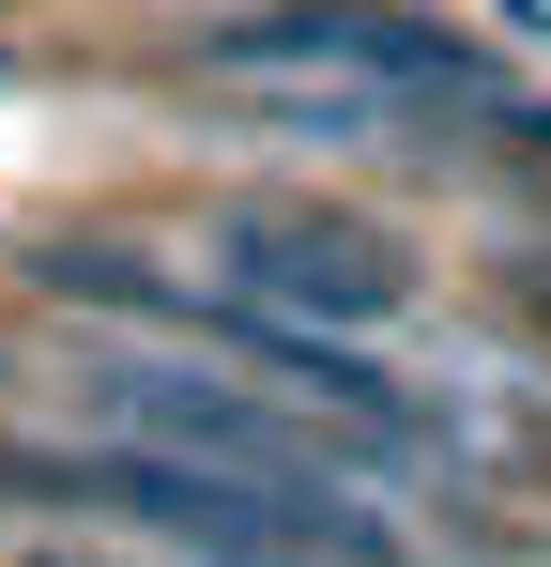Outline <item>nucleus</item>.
I'll return each mask as SVG.
<instances>
[{"label": "nucleus", "mask_w": 551, "mask_h": 567, "mask_svg": "<svg viewBox=\"0 0 551 567\" xmlns=\"http://www.w3.org/2000/svg\"><path fill=\"white\" fill-rule=\"evenodd\" d=\"M184 93L261 123V138H414V123H506L490 62L459 47L445 16L398 0H261L215 16L184 47Z\"/></svg>", "instance_id": "nucleus-1"}, {"label": "nucleus", "mask_w": 551, "mask_h": 567, "mask_svg": "<svg viewBox=\"0 0 551 567\" xmlns=\"http://www.w3.org/2000/svg\"><path fill=\"white\" fill-rule=\"evenodd\" d=\"M0 506L15 522H92V537H154L184 567H246V553L398 567V522H337V506L246 491L215 461H169V445H107V430H0Z\"/></svg>", "instance_id": "nucleus-2"}, {"label": "nucleus", "mask_w": 551, "mask_h": 567, "mask_svg": "<svg viewBox=\"0 0 551 567\" xmlns=\"http://www.w3.org/2000/svg\"><path fill=\"white\" fill-rule=\"evenodd\" d=\"M199 277H230L246 307L306 322V338H383L414 307V261L337 199H215L199 215Z\"/></svg>", "instance_id": "nucleus-3"}, {"label": "nucleus", "mask_w": 551, "mask_h": 567, "mask_svg": "<svg viewBox=\"0 0 551 567\" xmlns=\"http://www.w3.org/2000/svg\"><path fill=\"white\" fill-rule=\"evenodd\" d=\"M246 567H306V553H246Z\"/></svg>", "instance_id": "nucleus-4"}, {"label": "nucleus", "mask_w": 551, "mask_h": 567, "mask_svg": "<svg viewBox=\"0 0 551 567\" xmlns=\"http://www.w3.org/2000/svg\"><path fill=\"white\" fill-rule=\"evenodd\" d=\"M0 16H15V0H0Z\"/></svg>", "instance_id": "nucleus-5"}]
</instances>
